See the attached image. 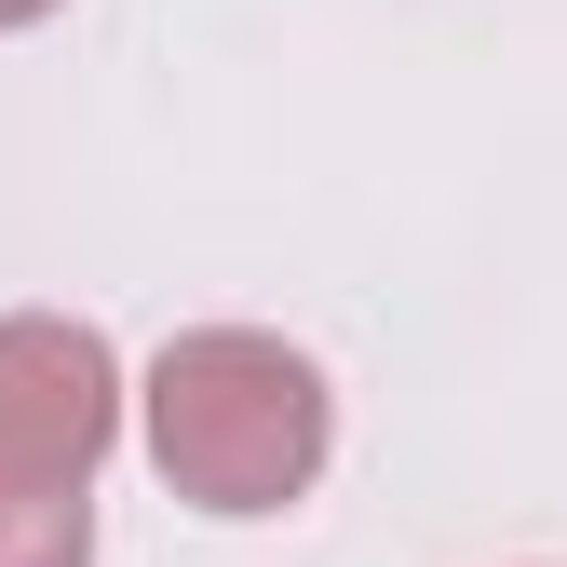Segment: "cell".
I'll list each match as a JSON object with an SVG mask.
<instances>
[{"label":"cell","mask_w":567,"mask_h":567,"mask_svg":"<svg viewBox=\"0 0 567 567\" xmlns=\"http://www.w3.org/2000/svg\"><path fill=\"white\" fill-rule=\"evenodd\" d=\"M135 446H150V473L189 514L270 527V514H298L324 486L338 392H324L311 351L270 338V324H189V338L150 351V379H135Z\"/></svg>","instance_id":"cell-1"},{"label":"cell","mask_w":567,"mask_h":567,"mask_svg":"<svg viewBox=\"0 0 567 567\" xmlns=\"http://www.w3.org/2000/svg\"><path fill=\"white\" fill-rule=\"evenodd\" d=\"M122 419H135V379H122L109 324H82V311H0V460L14 473L95 486L109 446H122Z\"/></svg>","instance_id":"cell-2"},{"label":"cell","mask_w":567,"mask_h":567,"mask_svg":"<svg viewBox=\"0 0 567 567\" xmlns=\"http://www.w3.org/2000/svg\"><path fill=\"white\" fill-rule=\"evenodd\" d=\"M0 567H95V486L0 460Z\"/></svg>","instance_id":"cell-3"},{"label":"cell","mask_w":567,"mask_h":567,"mask_svg":"<svg viewBox=\"0 0 567 567\" xmlns=\"http://www.w3.org/2000/svg\"><path fill=\"white\" fill-rule=\"evenodd\" d=\"M41 14H68V0H0V41H14V28H41Z\"/></svg>","instance_id":"cell-4"}]
</instances>
